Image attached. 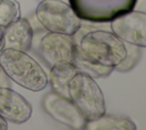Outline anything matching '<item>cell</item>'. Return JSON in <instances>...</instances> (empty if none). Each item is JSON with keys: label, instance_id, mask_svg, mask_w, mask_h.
I'll use <instances>...</instances> for the list:
<instances>
[{"label": "cell", "instance_id": "1", "mask_svg": "<svg viewBox=\"0 0 146 130\" xmlns=\"http://www.w3.org/2000/svg\"><path fill=\"white\" fill-rule=\"evenodd\" d=\"M76 55L86 60L105 66H116L125 56V43L112 31H78L73 35Z\"/></svg>", "mask_w": 146, "mask_h": 130}, {"label": "cell", "instance_id": "2", "mask_svg": "<svg viewBox=\"0 0 146 130\" xmlns=\"http://www.w3.org/2000/svg\"><path fill=\"white\" fill-rule=\"evenodd\" d=\"M0 67L11 81L27 90L41 91L48 84L46 72L26 51L3 48L0 51Z\"/></svg>", "mask_w": 146, "mask_h": 130}, {"label": "cell", "instance_id": "3", "mask_svg": "<svg viewBox=\"0 0 146 130\" xmlns=\"http://www.w3.org/2000/svg\"><path fill=\"white\" fill-rule=\"evenodd\" d=\"M68 98L79 108L87 121L102 116L105 111V99L94 78L78 71L68 83Z\"/></svg>", "mask_w": 146, "mask_h": 130}, {"label": "cell", "instance_id": "4", "mask_svg": "<svg viewBox=\"0 0 146 130\" xmlns=\"http://www.w3.org/2000/svg\"><path fill=\"white\" fill-rule=\"evenodd\" d=\"M35 17L48 32L74 35L82 26L81 18L64 0H42L35 9Z\"/></svg>", "mask_w": 146, "mask_h": 130}, {"label": "cell", "instance_id": "5", "mask_svg": "<svg viewBox=\"0 0 146 130\" xmlns=\"http://www.w3.org/2000/svg\"><path fill=\"white\" fill-rule=\"evenodd\" d=\"M137 0H68L75 14L86 22L108 23L133 9Z\"/></svg>", "mask_w": 146, "mask_h": 130}, {"label": "cell", "instance_id": "6", "mask_svg": "<svg viewBox=\"0 0 146 130\" xmlns=\"http://www.w3.org/2000/svg\"><path fill=\"white\" fill-rule=\"evenodd\" d=\"M39 55L49 66L64 63H74L76 43L73 35L48 32L39 42Z\"/></svg>", "mask_w": 146, "mask_h": 130}, {"label": "cell", "instance_id": "7", "mask_svg": "<svg viewBox=\"0 0 146 130\" xmlns=\"http://www.w3.org/2000/svg\"><path fill=\"white\" fill-rule=\"evenodd\" d=\"M41 105L43 111L56 122L74 130L84 129L87 120L68 97L51 91L43 96Z\"/></svg>", "mask_w": 146, "mask_h": 130}, {"label": "cell", "instance_id": "8", "mask_svg": "<svg viewBox=\"0 0 146 130\" xmlns=\"http://www.w3.org/2000/svg\"><path fill=\"white\" fill-rule=\"evenodd\" d=\"M111 31L123 42L146 48V13L131 9L113 21Z\"/></svg>", "mask_w": 146, "mask_h": 130}, {"label": "cell", "instance_id": "9", "mask_svg": "<svg viewBox=\"0 0 146 130\" xmlns=\"http://www.w3.org/2000/svg\"><path fill=\"white\" fill-rule=\"evenodd\" d=\"M32 115L31 104L17 91L0 87V116L7 122L24 123Z\"/></svg>", "mask_w": 146, "mask_h": 130}, {"label": "cell", "instance_id": "10", "mask_svg": "<svg viewBox=\"0 0 146 130\" xmlns=\"http://www.w3.org/2000/svg\"><path fill=\"white\" fill-rule=\"evenodd\" d=\"M33 34L30 22L19 17L3 27V48L27 51L32 46Z\"/></svg>", "mask_w": 146, "mask_h": 130}, {"label": "cell", "instance_id": "11", "mask_svg": "<svg viewBox=\"0 0 146 130\" xmlns=\"http://www.w3.org/2000/svg\"><path fill=\"white\" fill-rule=\"evenodd\" d=\"M76 72L78 68L74 63H64L51 66L48 76V82H50L52 91L64 97H68V83Z\"/></svg>", "mask_w": 146, "mask_h": 130}, {"label": "cell", "instance_id": "12", "mask_svg": "<svg viewBox=\"0 0 146 130\" xmlns=\"http://www.w3.org/2000/svg\"><path fill=\"white\" fill-rule=\"evenodd\" d=\"M84 129L88 130H135L136 124L125 115L104 113L102 116L87 121Z\"/></svg>", "mask_w": 146, "mask_h": 130}, {"label": "cell", "instance_id": "13", "mask_svg": "<svg viewBox=\"0 0 146 130\" xmlns=\"http://www.w3.org/2000/svg\"><path fill=\"white\" fill-rule=\"evenodd\" d=\"M74 65L76 66L78 71L83 72V73L88 74L89 76H91L94 79H96V78H106L114 70V67H112V66H105V65H100V64H95V63H91L89 60L83 59L82 57H80L78 55H75Z\"/></svg>", "mask_w": 146, "mask_h": 130}, {"label": "cell", "instance_id": "14", "mask_svg": "<svg viewBox=\"0 0 146 130\" xmlns=\"http://www.w3.org/2000/svg\"><path fill=\"white\" fill-rule=\"evenodd\" d=\"M21 17V8L17 0H0V25L7 26Z\"/></svg>", "mask_w": 146, "mask_h": 130}, {"label": "cell", "instance_id": "15", "mask_svg": "<svg viewBox=\"0 0 146 130\" xmlns=\"http://www.w3.org/2000/svg\"><path fill=\"white\" fill-rule=\"evenodd\" d=\"M125 50H127V52H125L124 58L116 66H114V70H116L117 72L131 71L138 64V62L140 59V56H141L140 47L131 44V43H125Z\"/></svg>", "mask_w": 146, "mask_h": 130}, {"label": "cell", "instance_id": "16", "mask_svg": "<svg viewBox=\"0 0 146 130\" xmlns=\"http://www.w3.org/2000/svg\"><path fill=\"white\" fill-rule=\"evenodd\" d=\"M133 9L136 10H140V11H145L146 13V0H137Z\"/></svg>", "mask_w": 146, "mask_h": 130}, {"label": "cell", "instance_id": "17", "mask_svg": "<svg viewBox=\"0 0 146 130\" xmlns=\"http://www.w3.org/2000/svg\"><path fill=\"white\" fill-rule=\"evenodd\" d=\"M6 129H8V123L3 117L0 116V130H6Z\"/></svg>", "mask_w": 146, "mask_h": 130}, {"label": "cell", "instance_id": "18", "mask_svg": "<svg viewBox=\"0 0 146 130\" xmlns=\"http://www.w3.org/2000/svg\"><path fill=\"white\" fill-rule=\"evenodd\" d=\"M3 49V27L0 25V51Z\"/></svg>", "mask_w": 146, "mask_h": 130}, {"label": "cell", "instance_id": "19", "mask_svg": "<svg viewBox=\"0 0 146 130\" xmlns=\"http://www.w3.org/2000/svg\"><path fill=\"white\" fill-rule=\"evenodd\" d=\"M0 73H1V67H0Z\"/></svg>", "mask_w": 146, "mask_h": 130}, {"label": "cell", "instance_id": "20", "mask_svg": "<svg viewBox=\"0 0 146 130\" xmlns=\"http://www.w3.org/2000/svg\"><path fill=\"white\" fill-rule=\"evenodd\" d=\"M39 1H42V0H39Z\"/></svg>", "mask_w": 146, "mask_h": 130}]
</instances>
